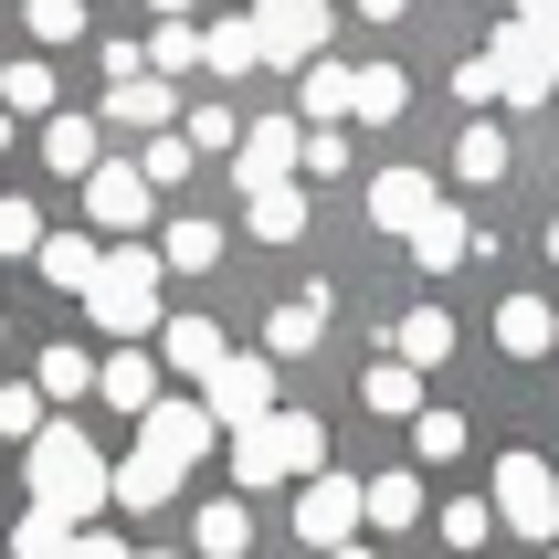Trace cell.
Wrapping results in <instances>:
<instances>
[{"label": "cell", "instance_id": "43", "mask_svg": "<svg viewBox=\"0 0 559 559\" xmlns=\"http://www.w3.org/2000/svg\"><path fill=\"white\" fill-rule=\"evenodd\" d=\"M233 138H243L233 106H201V117H190V148H233Z\"/></svg>", "mask_w": 559, "mask_h": 559}, {"label": "cell", "instance_id": "12", "mask_svg": "<svg viewBox=\"0 0 559 559\" xmlns=\"http://www.w3.org/2000/svg\"><path fill=\"white\" fill-rule=\"evenodd\" d=\"M370 222L412 243V233L433 222V169H380V180H370Z\"/></svg>", "mask_w": 559, "mask_h": 559}, {"label": "cell", "instance_id": "41", "mask_svg": "<svg viewBox=\"0 0 559 559\" xmlns=\"http://www.w3.org/2000/svg\"><path fill=\"white\" fill-rule=\"evenodd\" d=\"M0 433H43V391H32V380H11V391H0Z\"/></svg>", "mask_w": 559, "mask_h": 559}, {"label": "cell", "instance_id": "2", "mask_svg": "<svg viewBox=\"0 0 559 559\" xmlns=\"http://www.w3.org/2000/svg\"><path fill=\"white\" fill-rule=\"evenodd\" d=\"M233 475L243 486H307V475H328V423L317 412H264L253 433H233Z\"/></svg>", "mask_w": 559, "mask_h": 559}, {"label": "cell", "instance_id": "16", "mask_svg": "<svg viewBox=\"0 0 559 559\" xmlns=\"http://www.w3.org/2000/svg\"><path fill=\"white\" fill-rule=\"evenodd\" d=\"M158 359H169V370H190V380H212L233 348H222V328H212V317H169V328H158Z\"/></svg>", "mask_w": 559, "mask_h": 559}, {"label": "cell", "instance_id": "8", "mask_svg": "<svg viewBox=\"0 0 559 559\" xmlns=\"http://www.w3.org/2000/svg\"><path fill=\"white\" fill-rule=\"evenodd\" d=\"M296 158H307V127H296V117H253L243 138H233V180H243V190H285Z\"/></svg>", "mask_w": 559, "mask_h": 559}, {"label": "cell", "instance_id": "22", "mask_svg": "<svg viewBox=\"0 0 559 559\" xmlns=\"http://www.w3.org/2000/svg\"><path fill=\"white\" fill-rule=\"evenodd\" d=\"M95 391H106L117 412H148L158 402V359H148V348H117V359L95 370Z\"/></svg>", "mask_w": 559, "mask_h": 559}, {"label": "cell", "instance_id": "27", "mask_svg": "<svg viewBox=\"0 0 559 559\" xmlns=\"http://www.w3.org/2000/svg\"><path fill=\"white\" fill-rule=\"evenodd\" d=\"M43 158H53L63 180H85L95 169V117H43Z\"/></svg>", "mask_w": 559, "mask_h": 559}, {"label": "cell", "instance_id": "48", "mask_svg": "<svg viewBox=\"0 0 559 559\" xmlns=\"http://www.w3.org/2000/svg\"><path fill=\"white\" fill-rule=\"evenodd\" d=\"M148 11H158V22H180V11H190V0H148Z\"/></svg>", "mask_w": 559, "mask_h": 559}, {"label": "cell", "instance_id": "49", "mask_svg": "<svg viewBox=\"0 0 559 559\" xmlns=\"http://www.w3.org/2000/svg\"><path fill=\"white\" fill-rule=\"evenodd\" d=\"M328 559H370V549H328Z\"/></svg>", "mask_w": 559, "mask_h": 559}, {"label": "cell", "instance_id": "36", "mask_svg": "<svg viewBox=\"0 0 559 559\" xmlns=\"http://www.w3.org/2000/svg\"><path fill=\"white\" fill-rule=\"evenodd\" d=\"M22 22H32V43H74L85 32V0H22Z\"/></svg>", "mask_w": 559, "mask_h": 559}, {"label": "cell", "instance_id": "28", "mask_svg": "<svg viewBox=\"0 0 559 559\" xmlns=\"http://www.w3.org/2000/svg\"><path fill=\"white\" fill-rule=\"evenodd\" d=\"M0 117H53V63H0Z\"/></svg>", "mask_w": 559, "mask_h": 559}, {"label": "cell", "instance_id": "53", "mask_svg": "<svg viewBox=\"0 0 559 559\" xmlns=\"http://www.w3.org/2000/svg\"><path fill=\"white\" fill-rule=\"evenodd\" d=\"M0 338H11V317H0Z\"/></svg>", "mask_w": 559, "mask_h": 559}, {"label": "cell", "instance_id": "29", "mask_svg": "<svg viewBox=\"0 0 559 559\" xmlns=\"http://www.w3.org/2000/svg\"><path fill=\"white\" fill-rule=\"evenodd\" d=\"M454 180H507V127L475 117L465 138H454Z\"/></svg>", "mask_w": 559, "mask_h": 559}, {"label": "cell", "instance_id": "13", "mask_svg": "<svg viewBox=\"0 0 559 559\" xmlns=\"http://www.w3.org/2000/svg\"><path fill=\"white\" fill-rule=\"evenodd\" d=\"M497 348H507V359H549V348H559V307H549V296H507V307H497Z\"/></svg>", "mask_w": 559, "mask_h": 559}, {"label": "cell", "instance_id": "42", "mask_svg": "<svg viewBox=\"0 0 559 559\" xmlns=\"http://www.w3.org/2000/svg\"><path fill=\"white\" fill-rule=\"evenodd\" d=\"M296 169H307V180H338V169H348V138H338V127H307V158H296Z\"/></svg>", "mask_w": 559, "mask_h": 559}, {"label": "cell", "instance_id": "44", "mask_svg": "<svg viewBox=\"0 0 559 559\" xmlns=\"http://www.w3.org/2000/svg\"><path fill=\"white\" fill-rule=\"evenodd\" d=\"M454 95H465V106H497V74H486V53L454 63Z\"/></svg>", "mask_w": 559, "mask_h": 559}, {"label": "cell", "instance_id": "23", "mask_svg": "<svg viewBox=\"0 0 559 559\" xmlns=\"http://www.w3.org/2000/svg\"><path fill=\"white\" fill-rule=\"evenodd\" d=\"M359 518H370V528H412V518H423V475H370V486H359Z\"/></svg>", "mask_w": 559, "mask_h": 559}, {"label": "cell", "instance_id": "11", "mask_svg": "<svg viewBox=\"0 0 559 559\" xmlns=\"http://www.w3.org/2000/svg\"><path fill=\"white\" fill-rule=\"evenodd\" d=\"M138 443H148V454H158V465H201V454H212V412H201V402H148V412H138Z\"/></svg>", "mask_w": 559, "mask_h": 559}, {"label": "cell", "instance_id": "18", "mask_svg": "<svg viewBox=\"0 0 559 559\" xmlns=\"http://www.w3.org/2000/svg\"><path fill=\"white\" fill-rule=\"evenodd\" d=\"M190 549H201V559H243V549H253V518H243V497L190 507Z\"/></svg>", "mask_w": 559, "mask_h": 559}, {"label": "cell", "instance_id": "37", "mask_svg": "<svg viewBox=\"0 0 559 559\" xmlns=\"http://www.w3.org/2000/svg\"><path fill=\"white\" fill-rule=\"evenodd\" d=\"M148 63H158V74H190V63H201V32H190V22H158L148 32Z\"/></svg>", "mask_w": 559, "mask_h": 559}, {"label": "cell", "instance_id": "39", "mask_svg": "<svg viewBox=\"0 0 559 559\" xmlns=\"http://www.w3.org/2000/svg\"><path fill=\"white\" fill-rule=\"evenodd\" d=\"M0 253H43V212H32L22 190L0 201Z\"/></svg>", "mask_w": 559, "mask_h": 559}, {"label": "cell", "instance_id": "33", "mask_svg": "<svg viewBox=\"0 0 559 559\" xmlns=\"http://www.w3.org/2000/svg\"><path fill=\"white\" fill-rule=\"evenodd\" d=\"M370 412H391V423H412V412H423V380H412L402 359H380V370H370Z\"/></svg>", "mask_w": 559, "mask_h": 559}, {"label": "cell", "instance_id": "50", "mask_svg": "<svg viewBox=\"0 0 559 559\" xmlns=\"http://www.w3.org/2000/svg\"><path fill=\"white\" fill-rule=\"evenodd\" d=\"M549 264H559V222H549Z\"/></svg>", "mask_w": 559, "mask_h": 559}, {"label": "cell", "instance_id": "47", "mask_svg": "<svg viewBox=\"0 0 559 559\" xmlns=\"http://www.w3.org/2000/svg\"><path fill=\"white\" fill-rule=\"evenodd\" d=\"M412 0H359V22H402Z\"/></svg>", "mask_w": 559, "mask_h": 559}, {"label": "cell", "instance_id": "54", "mask_svg": "<svg viewBox=\"0 0 559 559\" xmlns=\"http://www.w3.org/2000/svg\"><path fill=\"white\" fill-rule=\"evenodd\" d=\"M85 11H95V0H85Z\"/></svg>", "mask_w": 559, "mask_h": 559}, {"label": "cell", "instance_id": "1", "mask_svg": "<svg viewBox=\"0 0 559 559\" xmlns=\"http://www.w3.org/2000/svg\"><path fill=\"white\" fill-rule=\"evenodd\" d=\"M32 507H53L63 528H85L95 507H106V454H95V433H74V423H43V433H32Z\"/></svg>", "mask_w": 559, "mask_h": 559}, {"label": "cell", "instance_id": "52", "mask_svg": "<svg viewBox=\"0 0 559 559\" xmlns=\"http://www.w3.org/2000/svg\"><path fill=\"white\" fill-rule=\"evenodd\" d=\"M138 559H169V549H138Z\"/></svg>", "mask_w": 559, "mask_h": 559}, {"label": "cell", "instance_id": "45", "mask_svg": "<svg viewBox=\"0 0 559 559\" xmlns=\"http://www.w3.org/2000/svg\"><path fill=\"white\" fill-rule=\"evenodd\" d=\"M63 559H138V549H127V538H106V528H74V549H63Z\"/></svg>", "mask_w": 559, "mask_h": 559}, {"label": "cell", "instance_id": "26", "mask_svg": "<svg viewBox=\"0 0 559 559\" xmlns=\"http://www.w3.org/2000/svg\"><path fill=\"white\" fill-rule=\"evenodd\" d=\"M32 264H43L63 296H85V285H95V243H85V233H43V253H32Z\"/></svg>", "mask_w": 559, "mask_h": 559}, {"label": "cell", "instance_id": "38", "mask_svg": "<svg viewBox=\"0 0 559 559\" xmlns=\"http://www.w3.org/2000/svg\"><path fill=\"white\" fill-rule=\"evenodd\" d=\"M443 538H454V549H486V538H497L486 497H454V507H443Z\"/></svg>", "mask_w": 559, "mask_h": 559}, {"label": "cell", "instance_id": "15", "mask_svg": "<svg viewBox=\"0 0 559 559\" xmlns=\"http://www.w3.org/2000/svg\"><path fill=\"white\" fill-rule=\"evenodd\" d=\"M391 359H402L412 380H423V370H443V359H454V317H443V307H412L402 328H391Z\"/></svg>", "mask_w": 559, "mask_h": 559}, {"label": "cell", "instance_id": "9", "mask_svg": "<svg viewBox=\"0 0 559 559\" xmlns=\"http://www.w3.org/2000/svg\"><path fill=\"white\" fill-rule=\"evenodd\" d=\"M348 528H359V475H307V486H296V538H307V549H348Z\"/></svg>", "mask_w": 559, "mask_h": 559}, {"label": "cell", "instance_id": "55", "mask_svg": "<svg viewBox=\"0 0 559 559\" xmlns=\"http://www.w3.org/2000/svg\"><path fill=\"white\" fill-rule=\"evenodd\" d=\"M549 559H559V549H549Z\"/></svg>", "mask_w": 559, "mask_h": 559}, {"label": "cell", "instance_id": "32", "mask_svg": "<svg viewBox=\"0 0 559 559\" xmlns=\"http://www.w3.org/2000/svg\"><path fill=\"white\" fill-rule=\"evenodd\" d=\"M201 63H212V74H253V63H264L253 53V22H212L201 32Z\"/></svg>", "mask_w": 559, "mask_h": 559}, {"label": "cell", "instance_id": "35", "mask_svg": "<svg viewBox=\"0 0 559 559\" xmlns=\"http://www.w3.org/2000/svg\"><path fill=\"white\" fill-rule=\"evenodd\" d=\"M307 117H317V127L348 117V63H307Z\"/></svg>", "mask_w": 559, "mask_h": 559}, {"label": "cell", "instance_id": "20", "mask_svg": "<svg viewBox=\"0 0 559 559\" xmlns=\"http://www.w3.org/2000/svg\"><path fill=\"white\" fill-rule=\"evenodd\" d=\"M465 253H475V222H465V212H443V201H433V222L412 233V264H423V275H454Z\"/></svg>", "mask_w": 559, "mask_h": 559}, {"label": "cell", "instance_id": "19", "mask_svg": "<svg viewBox=\"0 0 559 559\" xmlns=\"http://www.w3.org/2000/svg\"><path fill=\"white\" fill-rule=\"evenodd\" d=\"M402 106H412L402 63H359V74H348V117H359V127H391Z\"/></svg>", "mask_w": 559, "mask_h": 559}, {"label": "cell", "instance_id": "46", "mask_svg": "<svg viewBox=\"0 0 559 559\" xmlns=\"http://www.w3.org/2000/svg\"><path fill=\"white\" fill-rule=\"evenodd\" d=\"M507 22H528V32H549V43H559V0H518Z\"/></svg>", "mask_w": 559, "mask_h": 559}, {"label": "cell", "instance_id": "4", "mask_svg": "<svg viewBox=\"0 0 559 559\" xmlns=\"http://www.w3.org/2000/svg\"><path fill=\"white\" fill-rule=\"evenodd\" d=\"M486 518H497V528H518V538H549V549H559V475H549V454H497Z\"/></svg>", "mask_w": 559, "mask_h": 559}, {"label": "cell", "instance_id": "24", "mask_svg": "<svg viewBox=\"0 0 559 559\" xmlns=\"http://www.w3.org/2000/svg\"><path fill=\"white\" fill-rule=\"evenodd\" d=\"M158 264H180V275H212V264H222V222L180 212V222H169V243H158Z\"/></svg>", "mask_w": 559, "mask_h": 559}, {"label": "cell", "instance_id": "5", "mask_svg": "<svg viewBox=\"0 0 559 559\" xmlns=\"http://www.w3.org/2000/svg\"><path fill=\"white\" fill-rule=\"evenodd\" d=\"M243 22H253V53L264 63L307 74V63H328V22H338V11H328V0H253Z\"/></svg>", "mask_w": 559, "mask_h": 559}, {"label": "cell", "instance_id": "14", "mask_svg": "<svg viewBox=\"0 0 559 559\" xmlns=\"http://www.w3.org/2000/svg\"><path fill=\"white\" fill-rule=\"evenodd\" d=\"M317 338H328V296H317V285H307V296H285V307L264 317V359H307Z\"/></svg>", "mask_w": 559, "mask_h": 559}, {"label": "cell", "instance_id": "34", "mask_svg": "<svg viewBox=\"0 0 559 559\" xmlns=\"http://www.w3.org/2000/svg\"><path fill=\"white\" fill-rule=\"evenodd\" d=\"M63 549H74V528H63L53 507H32L22 528H11V559H63Z\"/></svg>", "mask_w": 559, "mask_h": 559}, {"label": "cell", "instance_id": "40", "mask_svg": "<svg viewBox=\"0 0 559 559\" xmlns=\"http://www.w3.org/2000/svg\"><path fill=\"white\" fill-rule=\"evenodd\" d=\"M138 180H190V138H169V127H158V138H148V158H138Z\"/></svg>", "mask_w": 559, "mask_h": 559}, {"label": "cell", "instance_id": "31", "mask_svg": "<svg viewBox=\"0 0 559 559\" xmlns=\"http://www.w3.org/2000/svg\"><path fill=\"white\" fill-rule=\"evenodd\" d=\"M106 117H117V127H169V85H158V74H138V85L106 95Z\"/></svg>", "mask_w": 559, "mask_h": 559}, {"label": "cell", "instance_id": "51", "mask_svg": "<svg viewBox=\"0 0 559 559\" xmlns=\"http://www.w3.org/2000/svg\"><path fill=\"white\" fill-rule=\"evenodd\" d=\"M0 148H11V117H0Z\"/></svg>", "mask_w": 559, "mask_h": 559}, {"label": "cell", "instance_id": "30", "mask_svg": "<svg viewBox=\"0 0 559 559\" xmlns=\"http://www.w3.org/2000/svg\"><path fill=\"white\" fill-rule=\"evenodd\" d=\"M465 412H412V454H423V465H454V454H465Z\"/></svg>", "mask_w": 559, "mask_h": 559}, {"label": "cell", "instance_id": "3", "mask_svg": "<svg viewBox=\"0 0 559 559\" xmlns=\"http://www.w3.org/2000/svg\"><path fill=\"white\" fill-rule=\"evenodd\" d=\"M85 307H95V328H106V338H148V328H158V253H138V243L95 253Z\"/></svg>", "mask_w": 559, "mask_h": 559}, {"label": "cell", "instance_id": "10", "mask_svg": "<svg viewBox=\"0 0 559 559\" xmlns=\"http://www.w3.org/2000/svg\"><path fill=\"white\" fill-rule=\"evenodd\" d=\"M74 190H85V212L106 222V233H138V222L158 212V190L138 180V158H95V169H85Z\"/></svg>", "mask_w": 559, "mask_h": 559}, {"label": "cell", "instance_id": "17", "mask_svg": "<svg viewBox=\"0 0 559 559\" xmlns=\"http://www.w3.org/2000/svg\"><path fill=\"white\" fill-rule=\"evenodd\" d=\"M106 497H117V507H169V497H180V465H158L148 443H138L127 465H106Z\"/></svg>", "mask_w": 559, "mask_h": 559}, {"label": "cell", "instance_id": "6", "mask_svg": "<svg viewBox=\"0 0 559 559\" xmlns=\"http://www.w3.org/2000/svg\"><path fill=\"white\" fill-rule=\"evenodd\" d=\"M486 74H497V106H549L559 95V43L528 22H507L497 43H486Z\"/></svg>", "mask_w": 559, "mask_h": 559}, {"label": "cell", "instance_id": "7", "mask_svg": "<svg viewBox=\"0 0 559 559\" xmlns=\"http://www.w3.org/2000/svg\"><path fill=\"white\" fill-rule=\"evenodd\" d=\"M201 412H212V433H253V423L275 412V359H264V348H233V359L201 380Z\"/></svg>", "mask_w": 559, "mask_h": 559}, {"label": "cell", "instance_id": "25", "mask_svg": "<svg viewBox=\"0 0 559 559\" xmlns=\"http://www.w3.org/2000/svg\"><path fill=\"white\" fill-rule=\"evenodd\" d=\"M32 391H43V402H85L95 391V348H74V338L43 348V380H32Z\"/></svg>", "mask_w": 559, "mask_h": 559}, {"label": "cell", "instance_id": "21", "mask_svg": "<svg viewBox=\"0 0 559 559\" xmlns=\"http://www.w3.org/2000/svg\"><path fill=\"white\" fill-rule=\"evenodd\" d=\"M243 222H253V243H296L307 233V190L285 180V190H243Z\"/></svg>", "mask_w": 559, "mask_h": 559}]
</instances>
